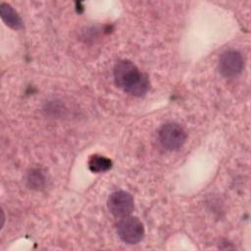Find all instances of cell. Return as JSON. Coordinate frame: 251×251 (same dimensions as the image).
Segmentation results:
<instances>
[{
	"mask_svg": "<svg viewBox=\"0 0 251 251\" xmlns=\"http://www.w3.org/2000/svg\"><path fill=\"white\" fill-rule=\"evenodd\" d=\"M114 78L118 87L133 96H143L149 88L147 75L128 60H122L115 65Z\"/></svg>",
	"mask_w": 251,
	"mask_h": 251,
	"instance_id": "1",
	"label": "cell"
},
{
	"mask_svg": "<svg viewBox=\"0 0 251 251\" xmlns=\"http://www.w3.org/2000/svg\"><path fill=\"white\" fill-rule=\"evenodd\" d=\"M158 139L163 148L169 151H175L184 144L186 133L178 124L168 123L160 127Z\"/></svg>",
	"mask_w": 251,
	"mask_h": 251,
	"instance_id": "2",
	"label": "cell"
},
{
	"mask_svg": "<svg viewBox=\"0 0 251 251\" xmlns=\"http://www.w3.org/2000/svg\"><path fill=\"white\" fill-rule=\"evenodd\" d=\"M117 232L125 243L136 244L143 238L144 227L137 218L127 216L118 223Z\"/></svg>",
	"mask_w": 251,
	"mask_h": 251,
	"instance_id": "3",
	"label": "cell"
},
{
	"mask_svg": "<svg viewBox=\"0 0 251 251\" xmlns=\"http://www.w3.org/2000/svg\"><path fill=\"white\" fill-rule=\"evenodd\" d=\"M108 209L117 218H125L131 214L134 208L132 196L126 191L119 190L113 192L107 202Z\"/></svg>",
	"mask_w": 251,
	"mask_h": 251,
	"instance_id": "4",
	"label": "cell"
},
{
	"mask_svg": "<svg viewBox=\"0 0 251 251\" xmlns=\"http://www.w3.org/2000/svg\"><path fill=\"white\" fill-rule=\"evenodd\" d=\"M243 58L241 54L235 50L224 52L219 60L220 73L225 77H235L243 70Z\"/></svg>",
	"mask_w": 251,
	"mask_h": 251,
	"instance_id": "5",
	"label": "cell"
},
{
	"mask_svg": "<svg viewBox=\"0 0 251 251\" xmlns=\"http://www.w3.org/2000/svg\"><path fill=\"white\" fill-rule=\"evenodd\" d=\"M0 14L2 20L6 23L7 25L14 29H20L23 27V22L18 13L6 3H2L0 6Z\"/></svg>",
	"mask_w": 251,
	"mask_h": 251,
	"instance_id": "6",
	"label": "cell"
},
{
	"mask_svg": "<svg viewBox=\"0 0 251 251\" xmlns=\"http://www.w3.org/2000/svg\"><path fill=\"white\" fill-rule=\"evenodd\" d=\"M112 167V161L105 156L92 155L88 160V168L93 173L106 172Z\"/></svg>",
	"mask_w": 251,
	"mask_h": 251,
	"instance_id": "7",
	"label": "cell"
},
{
	"mask_svg": "<svg viewBox=\"0 0 251 251\" xmlns=\"http://www.w3.org/2000/svg\"><path fill=\"white\" fill-rule=\"evenodd\" d=\"M43 181H44V178H43L42 175L39 174L38 171H35V172H32L31 174H29L28 182L30 183V186L38 188L41 186Z\"/></svg>",
	"mask_w": 251,
	"mask_h": 251,
	"instance_id": "8",
	"label": "cell"
}]
</instances>
